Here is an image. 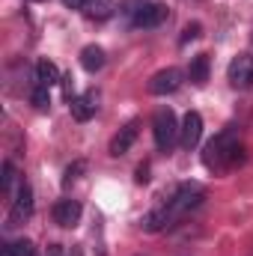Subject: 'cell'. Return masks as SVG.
Wrapping results in <instances>:
<instances>
[{
    "instance_id": "6da1fadb",
    "label": "cell",
    "mask_w": 253,
    "mask_h": 256,
    "mask_svg": "<svg viewBox=\"0 0 253 256\" xmlns=\"http://www.w3.org/2000/svg\"><path fill=\"white\" fill-rule=\"evenodd\" d=\"M202 196H206V191H202L200 182H185V185H179L167 202H161L158 208H152V212L140 220L143 232H158V230L170 226L173 220H179L182 214H188L190 208H196V206L202 202Z\"/></svg>"
},
{
    "instance_id": "7a4b0ae2",
    "label": "cell",
    "mask_w": 253,
    "mask_h": 256,
    "mask_svg": "<svg viewBox=\"0 0 253 256\" xmlns=\"http://www.w3.org/2000/svg\"><path fill=\"white\" fill-rule=\"evenodd\" d=\"M236 161H242V143H238V134L236 128H224L220 134H214L206 149H202V164L214 173L232 167Z\"/></svg>"
},
{
    "instance_id": "3957f363",
    "label": "cell",
    "mask_w": 253,
    "mask_h": 256,
    "mask_svg": "<svg viewBox=\"0 0 253 256\" xmlns=\"http://www.w3.org/2000/svg\"><path fill=\"white\" fill-rule=\"evenodd\" d=\"M179 131H182V126L176 122V114H173L170 108H161V110L155 114V120H152V134H155V146H158L161 152H170V149L176 146Z\"/></svg>"
},
{
    "instance_id": "277c9868",
    "label": "cell",
    "mask_w": 253,
    "mask_h": 256,
    "mask_svg": "<svg viewBox=\"0 0 253 256\" xmlns=\"http://www.w3.org/2000/svg\"><path fill=\"white\" fill-rule=\"evenodd\" d=\"M30 214H33V188H30L27 182H21L18 191H15V200H12V208H9L6 226H9V230H12V226H21Z\"/></svg>"
},
{
    "instance_id": "5b68a950",
    "label": "cell",
    "mask_w": 253,
    "mask_h": 256,
    "mask_svg": "<svg viewBox=\"0 0 253 256\" xmlns=\"http://www.w3.org/2000/svg\"><path fill=\"white\" fill-rule=\"evenodd\" d=\"M226 80H230L236 90H248V86H253V57L250 54L232 57V63L226 66Z\"/></svg>"
},
{
    "instance_id": "8992f818",
    "label": "cell",
    "mask_w": 253,
    "mask_h": 256,
    "mask_svg": "<svg viewBox=\"0 0 253 256\" xmlns=\"http://www.w3.org/2000/svg\"><path fill=\"white\" fill-rule=\"evenodd\" d=\"M182 68H176V66H170V68H161V72H155L152 78H149V92L152 96H170V92H176L179 86H182Z\"/></svg>"
},
{
    "instance_id": "52a82bcc",
    "label": "cell",
    "mask_w": 253,
    "mask_h": 256,
    "mask_svg": "<svg viewBox=\"0 0 253 256\" xmlns=\"http://www.w3.org/2000/svg\"><path fill=\"white\" fill-rule=\"evenodd\" d=\"M128 12L134 27H158L167 21V6L161 3H137V9H128Z\"/></svg>"
},
{
    "instance_id": "ba28073f",
    "label": "cell",
    "mask_w": 253,
    "mask_h": 256,
    "mask_svg": "<svg viewBox=\"0 0 253 256\" xmlns=\"http://www.w3.org/2000/svg\"><path fill=\"white\" fill-rule=\"evenodd\" d=\"M202 137V116L196 110H188L185 120H182V131H179V143L182 149H194Z\"/></svg>"
},
{
    "instance_id": "9c48e42d",
    "label": "cell",
    "mask_w": 253,
    "mask_h": 256,
    "mask_svg": "<svg viewBox=\"0 0 253 256\" xmlns=\"http://www.w3.org/2000/svg\"><path fill=\"white\" fill-rule=\"evenodd\" d=\"M80 214H84V208H80L78 200H60V202L54 206V224H60L66 230L78 226V224H80Z\"/></svg>"
},
{
    "instance_id": "30bf717a",
    "label": "cell",
    "mask_w": 253,
    "mask_h": 256,
    "mask_svg": "<svg viewBox=\"0 0 253 256\" xmlns=\"http://www.w3.org/2000/svg\"><path fill=\"white\" fill-rule=\"evenodd\" d=\"M68 108H72V116H74L78 122H86V120H92V116H96V108H98V96H96V92H84V96H74Z\"/></svg>"
},
{
    "instance_id": "8fae6325",
    "label": "cell",
    "mask_w": 253,
    "mask_h": 256,
    "mask_svg": "<svg viewBox=\"0 0 253 256\" xmlns=\"http://www.w3.org/2000/svg\"><path fill=\"white\" fill-rule=\"evenodd\" d=\"M137 128H140L137 122H128V126L120 128V134H116V137L110 140V155H114V158L126 155L128 149H131V143L137 140Z\"/></svg>"
},
{
    "instance_id": "7c38bea8",
    "label": "cell",
    "mask_w": 253,
    "mask_h": 256,
    "mask_svg": "<svg viewBox=\"0 0 253 256\" xmlns=\"http://www.w3.org/2000/svg\"><path fill=\"white\" fill-rule=\"evenodd\" d=\"M36 84L51 90V86L63 84V74H60V68L51 63V60H39V63H36Z\"/></svg>"
},
{
    "instance_id": "4fadbf2b",
    "label": "cell",
    "mask_w": 253,
    "mask_h": 256,
    "mask_svg": "<svg viewBox=\"0 0 253 256\" xmlns=\"http://www.w3.org/2000/svg\"><path fill=\"white\" fill-rule=\"evenodd\" d=\"M114 12H116V3L114 0H86L84 3V15L90 21H108Z\"/></svg>"
},
{
    "instance_id": "5bb4252c",
    "label": "cell",
    "mask_w": 253,
    "mask_h": 256,
    "mask_svg": "<svg viewBox=\"0 0 253 256\" xmlns=\"http://www.w3.org/2000/svg\"><path fill=\"white\" fill-rule=\"evenodd\" d=\"M208 66H212V60H208V54H196V57L190 60V68H188L190 84L202 86V84L208 80Z\"/></svg>"
},
{
    "instance_id": "9a60e30c",
    "label": "cell",
    "mask_w": 253,
    "mask_h": 256,
    "mask_svg": "<svg viewBox=\"0 0 253 256\" xmlns=\"http://www.w3.org/2000/svg\"><path fill=\"white\" fill-rule=\"evenodd\" d=\"M80 66L86 68V72H98L102 66H104V51L98 48V45H86L84 51H80Z\"/></svg>"
},
{
    "instance_id": "2e32d148",
    "label": "cell",
    "mask_w": 253,
    "mask_h": 256,
    "mask_svg": "<svg viewBox=\"0 0 253 256\" xmlns=\"http://www.w3.org/2000/svg\"><path fill=\"white\" fill-rule=\"evenodd\" d=\"M36 250H33V242L30 238H18V242H9L3 250H0V256H33Z\"/></svg>"
},
{
    "instance_id": "e0dca14e",
    "label": "cell",
    "mask_w": 253,
    "mask_h": 256,
    "mask_svg": "<svg viewBox=\"0 0 253 256\" xmlns=\"http://www.w3.org/2000/svg\"><path fill=\"white\" fill-rule=\"evenodd\" d=\"M84 173H86V161H74V164H68L66 173H63V188H68L72 182H78Z\"/></svg>"
},
{
    "instance_id": "ac0fdd59",
    "label": "cell",
    "mask_w": 253,
    "mask_h": 256,
    "mask_svg": "<svg viewBox=\"0 0 253 256\" xmlns=\"http://www.w3.org/2000/svg\"><path fill=\"white\" fill-rule=\"evenodd\" d=\"M12 185H15V167H12V161H6V164H3V176H0V188H3V194L12 191Z\"/></svg>"
},
{
    "instance_id": "d6986e66",
    "label": "cell",
    "mask_w": 253,
    "mask_h": 256,
    "mask_svg": "<svg viewBox=\"0 0 253 256\" xmlns=\"http://www.w3.org/2000/svg\"><path fill=\"white\" fill-rule=\"evenodd\" d=\"M33 104H36L39 110H45V108L51 104V98H48V86H39V84H36V90H33Z\"/></svg>"
},
{
    "instance_id": "ffe728a7",
    "label": "cell",
    "mask_w": 253,
    "mask_h": 256,
    "mask_svg": "<svg viewBox=\"0 0 253 256\" xmlns=\"http://www.w3.org/2000/svg\"><path fill=\"white\" fill-rule=\"evenodd\" d=\"M200 30H202V27H200L196 21H194V24H185V30H182V45L190 42V39H196V36H200Z\"/></svg>"
},
{
    "instance_id": "44dd1931",
    "label": "cell",
    "mask_w": 253,
    "mask_h": 256,
    "mask_svg": "<svg viewBox=\"0 0 253 256\" xmlns=\"http://www.w3.org/2000/svg\"><path fill=\"white\" fill-rule=\"evenodd\" d=\"M134 182H137V185L149 182V167H146V164H140V167H137V176H134Z\"/></svg>"
},
{
    "instance_id": "7402d4cb",
    "label": "cell",
    "mask_w": 253,
    "mask_h": 256,
    "mask_svg": "<svg viewBox=\"0 0 253 256\" xmlns=\"http://www.w3.org/2000/svg\"><path fill=\"white\" fill-rule=\"evenodd\" d=\"M63 90H66V98L72 102V90H74V78L72 74H63Z\"/></svg>"
},
{
    "instance_id": "603a6c76",
    "label": "cell",
    "mask_w": 253,
    "mask_h": 256,
    "mask_svg": "<svg viewBox=\"0 0 253 256\" xmlns=\"http://www.w3.org/2000/svg\"><path fill=\"white\" fill-rule=\"evenodd\" d=\"M45 256H63V244H48V254Z\"/></svg>"
},
{
    "instance_id": "cb8c5ba5",
    "label": "cell",
    "mask_w": 253,
    "mask_h": 256,
    "mask_svg": "<svg viewBox=\"0 0 253 256\" xmlns=\"http://www.w3.org/2000/svg\"><path fill=\"white\" fill-rule=\"evenodd\" d=\"M66 6H68V9H84V3H86V0H63Z\"/></svg>"
},
{
    "instance_id": "d4e9b609",
    "label": "cell",
    "mask_w": 253,
    "mask_h": 256,
    "mask_svg": "<svg viewBox=\"0 0 253 256\" xmlns=\"http://www.w3.org/2000/svg\"><path fill=\"white\" fill-rule=\"evenodd\" d=\"M250 42H253V33H250Z\"/></svg>"
}]
</instances>
